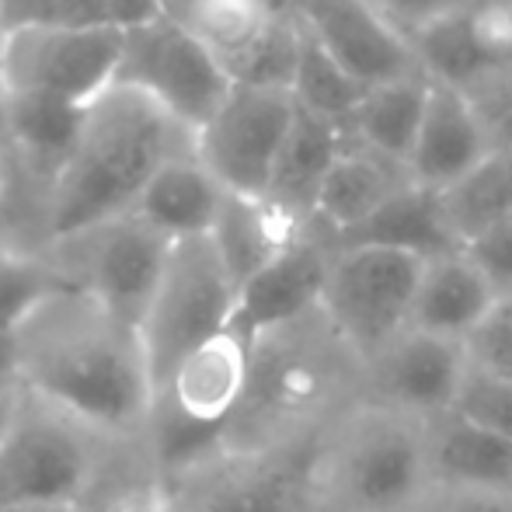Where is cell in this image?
<instances>
[{
    "instance_id": "13",
    "label": "cell",
    "mask_w": 512,
    "mask_h": 512,
    "mask_svg": "<svg viewBox=\"0 0 512 512\" xmlns=\"http://www.w3.org/2000/svg\"><path fill=\"white\" fill-rule=\"evenodd\" d=\"M467 373L471 363L464 342L408 328L366 363L363 398L429 422L453 411Z\"/></svg>"
},
{
    "instance_id": "24",
    "label": "cell",
    "mask_w": 512,
    "mask_h": 512,
    "mask_svg": "<svg viewBox=\"0 0 512 512\" xmlns=\"http://www.w3.org/2000/svg\"><path fill=\"white\" fill-rule=\"evenodd\" d=\"M425 102H429V77L425 74L377 84L366 91L352 119L345 122V140L405 168L418 126H422Z\"/></svg>"
},
{
    "instance_id": "43",
    "label": "cell",
    "mask_w": 512,
    "mask_h": 512,
    "mask_svg": "<svg viewBox=\"0 0 512 512\" xmlns=\"http://www.w3.org/2000/svg\"><path fill=\"white\" fill-rule=\"evenodd\" d=\"M18 391H21V387H0V432H4L7 418H11L14 401H18Z\"/></svg>"
},
{
    "instance_id": "25",
    "label": "cell",
    "mask_w": 512,
    "mask_h": 512,
    "mask_svg": "<svg viewBox=\"0 0 512 512\" xmlns=\"http://www.w3.org/2000/svg\"><path fill=\"white\" fill-rule=\"evenodd\" d=\"M283 11V0H164V14L182 25L227 67L258 46L272 21Z\"/></svg>"
},
{
    "instance_id": "23",
    "label": "cell",
    "mask_w": 512,
    "mask_h": 512,
    "mask_svg": "<svg viewBox=\"0 0 512 512\" xmlns=\"http://www.w3.org/2000/svg\"><path fill=\"white\" fill-rule=\"evenodd\" d=\"M345 143H349L345 140V126L321 119V115H310L297 105V122H293L283 154H279L272 189L265 199H272L293 220L310 227L321 185L328 178V171L335 168L338 157H342Z\"/></svg>"
},
{
    "instance_id": "6",
    "label": "cell",
    "mask_w": 512,
    "mask_h": 512,
    "mask_svg": "<svg viewBox=\"0 0 512 512\" xmlns=\"http://www.w3.org/2000/svg\"><path fill=\"white\" fill-rule=\"evenodd\" d=\"M237 283L223 265L213 237H185L171 244L161 286L140 324L154 391L192 356L234 324Z\"/></svg>"
},
{
    "instance_id": "18",
    "label": "cell",
    "mask_w": 512,
    "mask_h": 512,
    "mask_svg": "<svg viewBox=\"0 0 512 512\" xmlns=\"http://www.w3.org/2000/svg\"><path fill=\"white\" fill-rule=\"evenodd\" d=\"M408 182L405 168L384 161V157L370 154V150L345 143L342 157L335 161V168L328 171L317 196L314 223L321 234L331 237V244L338 237H345L349 230L363 227L380 206H387L398 196Z\"/></svg>"
},
{
    "instance_id": "3",
    "label": "cell",
    "mask_w": 512,
    "mask_h": 512,
    "mask_svg": "<svg viewBox=\"0 0 512 512\" xmlns=\"http://www.w3.org/2000/svg\"><path fill=\"white\" fill-rule=\"evenodd\" d=\"M363 359L324 310L251 342L248 391L227 429L237 450L310 446L352 401L363 398Z\"/></svg>"
},
{
    "instance_id": "38",
    "label": "cell",
    "mask_w": 512,
    "mask_h": 512,
    "mask_svg": "<svg viewBox=\"0 0 512 512\" xmlns=\"http://www.w3.org/2000/svg\"><path fill=\"white\" fill-rule=\"evenodd\" d=\"M464 255L478 265V272L492 283L499 297H512V216L467 241Z\"/></svg>"
},
{
    "instance_id": "37",
    "label": "cell",
    "mask_w": 512,
    "mask_h": 512,
    "mask_svg": "<svg viewBox=\"0 0 512 512\" xmlns=\"http://www.w3.org/2000/svg\"><path fill=\"white\" fill-rule=\"evenodd\" d=\"M495 150L512 147V67L492 70L464 91Z\"/></svg>"
},
{
    "instance_id": "46",
    "label": "cell",
    "mask_w": 512,
    "mask_h": 512,
    "mask_svg": "<svg viewBox=\"0 0 512 512\" xmlns=\"http://www.w3.org/2000/svg\"><path fill=\"white\" fill-rule=\"evenodd\" d=\"M283 4H290V0H283Z\"/></svg>"
},
{
    "instance_id": "7",
    "label": "cell",
    "mask_w": 512,
    "mask_h": 512,
    "mask_svg": "<svg viewBox=\"0 0 512 512\" xmlns=\"http://www.w3.org/2000/svg\"><path fill=\"white\" fill-rule=\"evenodd\" d=\"M310 460L314 443L293 450L220 446L164 481L178 512H317Z\"/></svg>"
},
{
    "instance_id": "14",
    "label": "cell",
    "mask_w": 512,
    "mask_h": 512,
    "mask_svg": "<svg viewBox=\"0 0 512 512\" xmlns=\"http://www.w3.org/2000/svg\"><path fill=\"white\" fill-rule=\"evenodd\" d=\"M290 11L366 91L422 74L411 42L370 0H290Z\"/></svg>"
},
{
    "instance_id": "27",
    "label": "cell",
    "mask_w": 512,
    "mask_h": 512,
    "mask_svg": "<svg viewBox=\"0 0 512 512\" xmlns=\"http://www.w3.org/2000/svg\"><path fill=\"white\" fill-rule=\"evenodd\" d=\"M446 223L460 244L474 241L488 227L512 216V147L492 150L464 178L439 192Z\"/></svg>"
},
{
    "instance_id": "22",
    "label": "cell",
    "mask_w": 512,
    "mask_h": 512,
    "mask_svg": "<svg viewBox=\"0 0 512 512\" xmlns=\"http://www.w3.org/2000/svg\"><path fill=\"white\" fill-rule=\"evenodd\" d=\"M335 248H387V251L415 255V258H422V262H436V258L464 251V244L453 237L450 223H446L439 192L405 185V189L387 206H380L363 227L338 237Z\"/></svg>"
},
{
    "instance_id": "5",
    "label": "cell",
    "mask_w": 512,
    "mask_h": 512,
    "mask_svg": "<svg viewBox=\"0 0 512 512\" xmlns=\"http://www.w3.org/2000/svg\"><path fill=\"white\" fill-rule=\"evenodd\" d=\"M112 446L119 443L18 391L0 432V512L84 506Z\"/></svg>"
},
{
    "instance_id": "28",
    "label": "cell",
    "mask_w": 512,
    "mask_h": 512,
    "mask_svg": "<svg viewBox=\"0 0 512 512\" xmlns=\"http://www.w3.org/2000/svg\"><path fill=\"white\" fill-rule=\"evenodd\" d=\"M300 21V18H297ZM293 98L310 115H321L328 122H345L366 98V88L352 81L342 70V63L314 39V32L300 21V56H297V74H293Z\"/></svg>"
},
{
    "instance_id": "31",
    "label": "cell",
    "mask_w": 512,
    "mask_h": 512,
    "mask_svg": "<svg viewBox=\"0 0 512 512\" xmlns=\"http://www.w3.org/2000/svg\"><path fill=\"white\" fill-rule=\"evenodd\" d=\"M84 512H178L171 502L168 481H164L161 467H157L150 446L133 464H115L108 453L102 478L91 488L88 502L81 506Z\"/></svg>"
},
{
    "instance_id": "1",
    "label": "cell",
    "mask_w": 512,
    "mask_h": 512,
    "mask_svg": "<svg viewBox=\"0 0 512 512\" xmlns=\"http://www.w3.org/2000/svg\"><path fill=\"white\" fill-rule=\"evenodd\" d=\"M18 387L95 429L108 443H143L157 391L143 338L102 300L63 286L14 328Z\"/></svg>"
},
{
    "instance_id": "30",
    "label": "cell",
    "mask_w": 512,
    "mask_h": 512,
    "mask_svg": "<svg viewBox=\"0 0 512 512\" xmlns=\"http://www.w3.org/2000/svg\"><path fill=\"white\" fill-rule=\"evenodd\" d=\"M408 42L418 60V70H422L432 84L467 91L485 74H492V67L481 60V53L474 49L471 32H467V11L418 28L415 35H408Z\"/></svg>"
},
{
    "instance_id": "39",
    "label": "cell",
    "mask_w": 512,
    "mask_h": 512,
    "mask_svg": "<svg viewBox=\"0 0 512 512\" xmlns=\"http://www.w3.org/2000/svg\"><path fill=\"white\" fill-rule=\"evenodd\" d=\"M408 512H512V495L481 492V488L429 485Z\"/></svg>"
},
{
    "instance_id": "8",
    "label": "cell",
    "mask_w": 512,
    "mask_h": 512,
    "mask_svg": "<svg viewBox=\"0 0 512 512\" xmlns=\"http://www.w3.org/2000/svg\"><path fill=\"white\" fill-rule=\"evenodd\" d=\"M126 32L119 28H11L0 42L7 95L91 108L119 81Z\"/></svg>"
},
{
    "instance_id": "15",
    "label": "cell",
    "mask_w": 512,
    "mask_h": 512,
    "mask_svg": "<svg viewBox=\"0 0 512 512\" xmlns=\"http://www.w3.org/2000/svg\"><path fill=\"white\" fill-rule=\"evenodd\" d=\"M331 258H335L331 237L310 227L293 248H286L276 262H269L255 279L241 286L234 328L248 342H255L269 331L321 310Z\"/></svg>"
},
{
    "instance_id": "29",
    "label": "cell",
    "mask_w": 512,
    "mask_h": 512,
    "mask_svg": "<svg viewBox=\"0 0 512 512\" xmlns=\"http://www.w3.org/2000/svg\"><path fill=\"white\" fill-rule=\"evenodd\" d=\"M63 286H70L67 276L46 251L0 234V331H14Z\"/></svg>"
},
{
    "instance_id": "35",
    "label": "cell",
    "mask_w": 512,
    "mask_h": 512,
    "mask_svg": "<svg viewBox=\"0 0 512 512\" xmlns=\"http://www.w3.org/2000/svg\"><path fill=\"white\" fill-rule=\"evenodd\" d=\"M467 363L478 373L512 380V297H499L485 321L464 342Z\"/></svg>"
},
{
    "instance_id": "41",
    "label": "cell",
    "mask_w": 512,
    "mask_h": 512,
    "mask_svg": "<svg viewBox=\"0 0 512 512\" xmlns=\"http://www.w3.org/2000/svg\"><path fill=\"white\" fill-rule=\"evenodd\" d=\"M0 387H18V349H14V331H0Z\"/></svg>"
},
{
    "instance_id": "44",
    "label": "cell",
    "mask_w": 512,
    "mask_h": 512,
    "mask_svg": "<svg viewBox=\"0 0 512 512\" xmlns=\"http://www.w3.org/2000/svg\"><path fill=\"white\" fill-rule=\"evenodd\" d=\"M21 512H84L81 506H56V509H21Z\"/></svg>"
},
{
    "instance_id": "45",
    "label": "cell",
    "mask_w": 512,
    "mask_h": 512,
    "mask_svg": "<svg viewBox=\"0 0 512 512\" xmlns=\"http://www.w3.org/2000/svg\"><path fill=\"white\" fill-rule=\"evenodd\" d=\"M7 35V25H4V0H0V42H4Z\"/></svg>"
},
{
    "instance_id": "32",
    "label": "cell",
    "mask_w": 512,
    "mask_h": 512,
    "mask_svg": "<svg viewBox=\"0 0 512 512\" xmlns=\"http://www.w3.org/2000/svg\"><path fill=\"white\" fill-rule=\"evenodd\" d=\"M300 56V21L283 4L279 18L272 21L269 32L258 39V46L248 56L230 67V81L244 88H272V91H293V74H297Z\"/></svg>"
},
{
    "instance_id": "20",
    "label": "cell",
    "mask_w": 512,
    "mask_h": 512,
    "mask_svg": "<svg viewBox=\"0 0 512 512\" xmlns=\"http://www.w3.org/2000/svg\"><path fill=\"white\" fill-rule=\"evenodd\" d=\"M310 227L293 220L286 209H279L272 199L230 196L223 199V209L216 216L213 244L220 251L223 265L234 276L237 290L248 279H255L269 262H276L286 248L300 241Z\"/></svg>"
},
{
    "instance_id": "10",
    "label": "cell",
    "mask_w": 512,
    "mask_h": 512,
    "mask_svg": "<svg viewBox=\"0 0 512 512\" xmlns=\"http://www.w3.org/2000/svg\"><path fill=\"white\" fill-rule=\"evenodd\" d=\"M422 269V258L405 251L335 248L321 310L363 366L411 328Z\"/></svg>"
},
{
    "instance_id": "26",
    "label": "cell",
    "mask_w": 512,
    "mask_h": 512,
    "mask_svg": "<svg viewBox=\"0 0 512 512\" xmlns=\"http://www.w3.org/2000/svg\"><path fill=\"white\" fill-rule=\"evenodd\" d=\"M11 98V140L7 147L18 154V161L32 171L39 182L53 189L56 175L74 154V143L81 136L84 112L88 108L63 105L53 98H32V95H7Z\"/></svg>"
},
{
    "instance_id": "40",
    "label": "cell",
    "mask_w": 512,
    "mask_h": 512,
    "mask_svg": "<svg viewBox=\"0 0 512 512\" xmlns=\"http://www.w3.org/2000/svg\"><path fill=\"white\" fill-rule=\"evenodd\" d=\"M370 4L408 39V35H415L418 28L450 18V14L467 11V7H474L478 0H370Z\"/></svg>"
},
{
    "instance_id": "36",
    "label": "cell",
    "mask_w": 512,
    "mask_h": 512,
    "mask_svg": "<svg viewBox=\"0 0 512 512\" xmlns=\"http://www.w3.org/2000/svg\"><path fill=\"white\" fill-rule=\"evenodd\" d=\"M467 32L488 67H512V0H478L467 7Z\"/></svg>"
},
{
    "instance_id": "11",
    "label": "cell",
    "mask_w": 512,
    "mask_h": 512,
    "mask_svg": "<svg viewBox=\"0 0 512 512\" xmlns=\"http://www.w3.org/2000/svg\"><path fill=\"white\" fill-rule=\"evenodd\" d=\"M293 122V91L234 84L227 102L196 133V157L230 196L265 199Z\"/></svg>"
},
{
    "instance_id": "12",
    "label": "cell",
    "mask_w": 512,
    "mask_h": 512,
    "mask_svg": "<svg viewBox=\"0 0 512 512\" xmlns=\"http://www.w3.org/2000/svg\"><path fill=\"white\" fill-rule=\"evenodd\" d=\"M115 84L143 91L192 133L213 119L234 88L227 67L168 14L126 32V53Z\"/></svg>"
},
{
    "instance_id": "17",
    "label": "cell",
    "mask_w": 512,
    "mask_h": 512,
    "mask_svg": "<svg viewBox=\"0 0 512 512\" xmlns=\"http://www.w3.org/2000/svg\"><path fill=\"white\" fill-rule=\"evenodd\" d=\"M425 446L432 485L512 495V443L485 425L446 411L425 422Z\"/></svg>"
},
{
    "instance_id": "19",
    "label": "cell",
    "mask_w": 512,
    "mask_h": 512,
    "mask_svg": "<svg viewBox=\"0 0 512 512\" xmlns=\"http://www.w3.org/2000/svg\"><path fill=\"white\" fill-rule=\"evenodd\" d=\"M223 199L227 189L209 175L206 164L196 154H185L168 161L150 178L133 213L143 216L168 241H185V237L213 234Z\"/></svg>"
},
{
    "instance_id": "2",
    "label": "cell",
    "mask_w": 512,
    "mask_h": 512,
    "mask_svg": "<svg viewBox=\"0 0 512 512\" xmlns=\"http://www.w3.org/2000/svg\"><path fill=\"white\" fill-rule=\"evenodd\" d=\"M196 154V133L143 91L112 84L84 112L74 154L56 175L46 209V248L133 213L168 161Z\"/></svg>"
},
{
    "instance_id": "34",
    "label": "cell",
    "mask_w": 512,
    "mask_h": 512,
    "mask_svg": "<svg viewBox=\"0 0 512 512\" xmlns=\"http://www.w3.org/2000/svg\"><path fill=\"white\" fill-rule=\"evenodd\" d=\"M453 411L512 443V380L471 370L453 401Z\"/></svg>"
},
{
    "instance_id": "21",
    "label": "cell",
    "mask_w": 512,
    "mask_h": 512,
    "mask_svg": "<svg viewBox=\"0 0 512 512\" xmlns=\"http://www.w3.org/2000/svg\"><path fill=\"white\" fill-rule=\"evenodd\" d=\"M495 300L499 293L492 290V283L464 251H457V255L425 262L415 304H411V328L467 342V335L485 321Z\"/></svg>"
},
{
    "instance_id": "16",
    "label": "cell",
    "mask_w": 512,
    "mask_h": 512,
    "mask_svg": "<svg viewBox=\"0 0 512 512\" xmlns=\"http://www.w3.org/2000/svg\"><path fill=\"white\" fill-rule=\"evenodd\" d=\"M492 150L495 147L471 98L457 88L429 81V102H425L422 126H418L415 147L405 164L408 182L418 189L443 192L457 178H464L474 164L485 161Z\"/></svg>"
},
{
    "instance_id": "42",
    "label": "cell",
    "mask_w": 512,
    "mask_h": 512,
    "mask_svg": "<svg viewBox=\"0 0 512 512\" xmlns=\"http://www.w3.org/2000/svg\"><path fill=\"white\" fill-rule=\"evenodd\" d=\"M7 115H11V98H7L4 77H0V150L7 147V140H11V122H7Z\"/></svg>"
},
{
    "instance_id": "33",
    "label": "cell",
    "mask_w": 512,
    "mask_h": 512,
    "mask_svg": "<svg viewBox=\"0 0 512 512\" xmlns=\"http://www.w3.org/2000/svg\"><path fill=\"white\" fill-rule=\"evenodd\" d=\"M4 25L7 32L11 28H115V0H4Z\"/></svg>"
},
{
    "instance_id": "9",
    "label": "cell",
    "mask_w": 512,
    "mask_h": 512,
    "mask_svg": "<svg viewBox=\"0 0 512 512\" xmlns=\"http://www.w3.org/2000/svg\"><path fill=\"white\" fill-rule=\"evenodd\" d=\"M171 244L175 241L157 234L143 216L126 213L102 227L49 244L46 255L67 276L70 286L102 300L112 314H119L140 331L150 300L161 286Z\"/></svg>"
},
{
    "instance_id": "4",
    "label": "cell",
    "mask_w": 512,
    "mask_h": 512,
    "mask_svg": "<svg viewBox=\"0 0 512 512\" xmlns=\"http://www.w3.org/2000/svg\"><path fill=\"white\" fill-rule=\"evenodd\" d=\"M317 512H408L432 485L425 422L359 398L314 439Z\"/></svg>"
}]
</instances>
